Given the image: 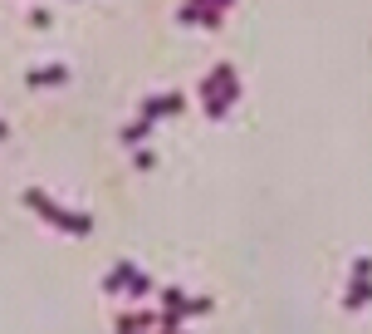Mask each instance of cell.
<instances>
[{"label": "cell", "instance_id": "6da1fadb", "mask_svg": "<svg viewBox=\"0 0 372 334\" xmlns=\"http://www.w3.org/2000/svg\"><path fill=\"white\" fill-rule=\"evenodd\" d=\"M201 99H206V113H211V118H221V113L240 99V79H235V69H230V64H216V74L201 84Z\"/></svg>", "mask_w": 372, "mask_h": 334}, {"label": "cell", "instance_id": "7a4b0ae2", "mask_svg": "<svg viewBox=\"0 0 372 334\" xmlns=\"http://www.w3.org/2000/svg\"><path fill=\"white\" fill-rule=\"evenodd\" d=\"M25 202H30L35 212H44L49 222H59V231H79V236H84V231L93 226V217H84V212H64V207H54V202H49L44 192H25Z\"/></svg>", "mask_w": 372, "mask_h": 334}, {"label": "cell", "instance_id": "3957f363", "mask_svg": "<svg viewBox=\"0 0 372 334\" xmlns=\"http://www.w3.org/2000/svg\"><path fill=\"white\" fill-rule=\"evenodd\" d=\"M64 79H69V74H64L59 64H49V69H35V74H30V84H64Z\"/></svg>", "mask_w": 372, "mask_h": 334}, {"label": "cell", "instance_id": "277c9868", "mask_svg": "<svg viewBox=\"0 0 372 334\" xmlns=\"http://www.w3.org/2000/svg\"><path fill=\"white\" fill-rule=\"evenodd\" d=\"M0 138H5V123H0Z\"/></svg>", "mask_w": 372, "mask_h": 334}]
</instances>
